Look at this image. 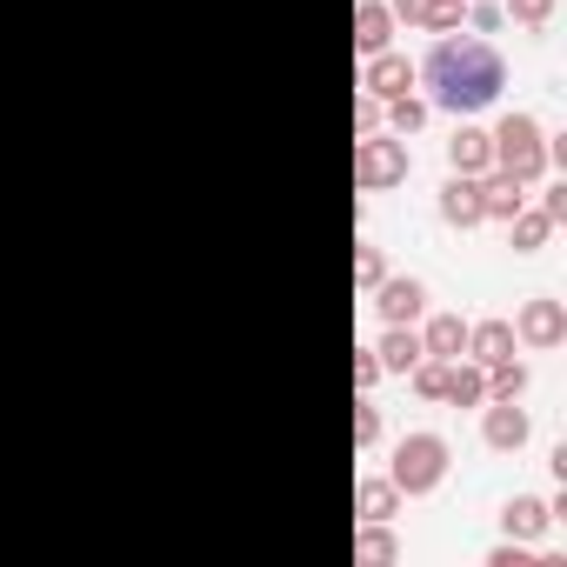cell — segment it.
<instances>
[{
	"mask_svg": "<svg viewBox=\"0 0 567 567\" xmlns=\"http://www.w3.org/2000/svg\"><path fill=\"white\" fill-rule=\"evenodd\" d=\"M501 81H507L501 54H494L487 41H474V34H461V41L447 34V41H434V54H427V87H434V101L454 107V114L487 107V101L501 94Z\"/></svg>",
	"mask_w": 567,
	"mask_h": 567,
	"instance_id": "6da1fadb",
	"label": "cell"
},
{
	"mask_svg": "<svg viewBox=\"0 0 567 567\" xmlns=\"http://www.w3.org/2000/svg\"><path fill=\"white\" fill-rule=\"evenodd\" d=\"M487 141H494V161H501V167H507L514 181H534V174L547 167V147H540V127H534L527 114H507V121H501V127H494Z\"/></svg>",
	"mask_w": 567,
	"mask_h": 567,
	"instance_id": "7a4b0ae2",
	"label": "cell"
},
{
	"mask_svg": "<svg viewBox=\"0 0 567 567\" xmlns=\"http://www.w3.org/2000/svg\"><path fill=\"white\" fill-rule=\"evenodd\" d=\"M441 474H447V447L434 434H408L401 454H394V487L401 494H427V487H441Z\"/></svg>",
	"mask_w": 567,
	"mask_h": 567,
	"instance_id": "3957f363",
	"label": "cell"
},
{
	"mask_svg": "<svg viewBox=\"0 0 567 567\" xmlns=\"http://www.w3.org/2000/svg\"><path fill=\"white\" fill-rule=\"evenodd\" d=\"M354 174H361V187H394V181L408 174V147H401V141H361Z\"/></svg>",
	"mask_w": 567,
	"mask_h": 567,
	"instance_id": "277c9868",
	"label": "cell"
},
{
	"mask_svg": "<svg viewBox=\"0 0 567 567\" xmlns=\"http://www.w3.org/2000/svg\"><path fill=\"white\" fill-rule=\"evenodd\" d=\"M408 81H414V68H408L401 54H374V61H368V81H361V87H368L374 101H394V94H408Z\"/></svg>",
	"mask_w": 567,
	"mask_h": 567,
	"instance_id": "5b68a950",
	"label": "cell"
},
{
	"mask_svg": "<svg viewBox=\"0 0 567 567\" xmlns=\"http://www.w3.org/2000/svg\"><path fill=\"white\" fill-rule=\"evenodd\" d=\"M441 214H447L454 227H474V220H487V214H481V187H474L467 174H454V181L441 187Z\"/></svg>",
	"mask_w": 567,
	"mask_h": 567,
	"instance_id": "8992f818",
	"label": "cell"
},
{
	"mask_svg": "<svg viewBox=\"0 0 567 567\" xmlns=\"http://www.w3.org/2000/svg\"><path fill=\"white\" fill-rule=\"evenodd\" d=\"M520 334H527L534 348H554V341L567 334V321H560V301H527V315H520Z\"/></svg>",
	"mask_w": 567,
	"mask_h": 567,
	"instance_id": "52a82bcc",
	"label": "cell"
},
{
	"mask_svg": "<svg viewBox=\"0 0 567 567\" xmlns=\"http://www.w3.org/2000/svg\"><path fill=\"white\" fill-rule=\"evenodd\" d=\"M527 441V414L514 408V401H501V408H487V447H501V454H514Z\"/></svg>",
	"mask_w": 567,
	"mask_h": 567,
	"instance_id": "ba28073f",
	"label": "cell"
},
{
	"mask_svg": "<svg viewBox=\"0 0 567 567\" xmlns=\"http://www.w3.org/2000/svg\"><path fill=\"white\" fill-rule=\"evenodd\" d=\"M447 154H454V174H481V167L494 161V141H487L481 127H461V134L447 141Z\"/></svg>",
	"mask_w": 567,
	"mask_h": 567,
	"instance_id": "9c48e42d",
	"label": "cell"
},
{
	"mask_svg": "<svg viewBox=\"0 0 567 567\" xmlns=\"http://www.w3.org/2000/svg\"><path fill=\"white\" fill-rule=\"evenodd\" d=\"M520 187H527V181H514V174L501 167V174L481 187V214H501V220H514V214H520V200H527Z\"/></svg>",
	"mask_w": 567,
	"mask_h": 567,
	"instance_id": "30bf717a",
	"label": "cell"
},
{
	"mask_svg": "<svg viewBox=\"0 0 567 567\" xmlns=\"http://www.w3.org/2000/svg\"><path fill=\"white\" fill-rule=\"evenodd\" d=\"M467 348H474V361H507L514 354V328L507 321H487V328H467Z\"/></svg>",
	"mask_w": 567,
	"mask_h": 567,
	"instance_id": "8fae6325",
	"label": "cell"
},
{
	"mask_svg": "<svg viewBox=\"0 0 567 567\" xmlns=\"http://www.w3.org/2000/svg\"><path fill=\"white\" fill-rule=\"evenodd\" d=\"M427 354H441V361H461V348H467V321L461 315H441L434 328H427V341H421Z\"/></svg>",
	"mask_w": 567,
	"mask_h": 567,
	"instance_id": "7c38bea8",
	"label": "cell"
},
{
	"mask_svg": "<svg viewBox=\"0 0 567 567\" xmlns=\"http://www.w3.org/2000/svg\"><path fill=\"white\" fill-rule=\"evenodd\" d=\"M421 301H427L421 280H388V288H381V315H388V321H414Z\"/></svg>",
	"mask_w": 567,
	"mask_h": 567,
	"instance_id": "4fadbf2b",
	"label": "cell"
},
{
	"mask_svg": "<svg viewBox=\"0 0 567 567\" xmlns=\"http://www.w3.org/2000/svg\"><path fill=\"white\" fill-rule=\"evenodd\" d=\"M421 354H427V348H421V341L408 334V321H394V334L381 341V354H374V361H381V368H401V374H408V368H414Z\"/></svg>",
	"mask_w": 567,
	"mask_h": 567,
	"instance_id": "5bb4252c",
	"label": "cell"
},
{
	"mask_svg": "<svg viewBox=\"0 0 567 567\" xmlns=\"http://www.w3.org/2000/svg\"><path fill=\"white\" fill-rule=\"evenodd\" d=\"M354 41H361V54H381L388 48V8H361L354 14Z\"/></svg>",
	"mask_w": 567,
	"mask_h": 567,
	"instance_id": "9a60e30c",
	"label": "cell"
},
{
	"mask_svg": "<svg viewBox=\"0 0 567 567\" xmlns=\"http://www.w3.org/2000/svg\"><path fill=\"white\" fill-rule=\"evenodd\" d=\"M481 394H487V388H481V374H474V368H454V361H447V388H441V401H454V408H474Z\"/></svg>",
	"mask_w": 567,
	"mask_h": 567,
	"instance_id": "2e32d148",
	"label": "cell"
},
{
	"mask_svg": "<svg viewBox=\"0 0 567 567\" xmlns=\"http://www.w3.org/2000/svg\"><path fill=\"white\" fill-rule=\"evenodd\" d=\"M501 520H507V534H540V527H547V507H540L534 494H520V501H507Z\"/></svg>",
	"mask_w": 567,
	"mask_h": 567,
	"instance_id": "e0dca14e",
	"label": "cell"
},
{
	"mask_svg": "<svg viewBox=\"0 0 567 567\" xmlns=\"http://www.w3.org/2000/svg\"><path fill=\"white\" fill-rule=\"evenodd\" d=\"M547 227H554V214H514V247L534 254V247L547 240Z\"/></svg>",
	"mask_w": 567,
	"mask_h": 567,
	"instance_id": "ac0fdd59",
	"label": "cell"
},
{
	"mask_svg": "<svg viewBox=\"0 0 567 567\" xmlns=\"http://www.w3.org/2000/svg\"><path fill=\"white\" fill-rule=\"evenodd\" d=\"M487 388H494V401H514V394L527 388V368L507 354V361H494V381H487Z\"/></svg>",
	"mask_w": 567,
	"mask_h": 567,
	"instance_id": "d6986e66",
	"label": "cell"
},
{
	"mask_svg": "<svg viewBox=\"0 0 567 567\" xmlns=\"http://www.w3.org/2000/svg\"><path fill=\"white\" fill-rule=\"evenodd\" d=\"M394 494H401L394 481H368V487H361V514H368V520H388V514H394Z\"/></svg>",
	"mask_w": 567,
	"mask_h": 567,
	"instance_id": "ffe728a7",
	"label": "cell"
},
{
	"mask_svg": "<svg viewBox=\"0 0 567 567\" xmlns=\"http://www.w3.org/2000/svg\"><path fill=\"white\" fill-rule=\"evenodd\" d=\"M414 388L427 394V401H441V388H447V361L434 354V361H414Z\"/></svg>",
	"mask_w": 567,
	"mask_h": 567,
	"instance_id": "44dd1931",
	"label": "cell"
},
{
	"mask_svg": "<svg viewBox=\"0 0 567 567\" xmlns=\"http://www.w3.org/2000/svg\"><path fill=\"white\" fill-rule=\"evenodd\" d=\"M421 28H434V34L461 28V0H427V14H421Z\"/></svg>",
	"mask_w": 567,
	"mask_h": 567,
	"instance_id": "7402d4cb",
	"label": "cell"
},
{
	"mask_svg": "<svg viewBox=\"0 0 567 567\" xmlns=\"http://www.w3.org/2000/svg\"><path fill=\"white\" fill-rule=\"evenodd\" d=\"M421 121H427V107H421L414 94H394V127H401V134H414Z\"/></svg>",
	"mask_w": 567,
	"mask_h": 567,
	"instance_id": "603a6c76",
	"label": "cell"
},
{
	"mask_svg": "<svg viewBox=\"0 0 567 567\" xmlns=\"http://www.w3.org/2000/svg\"><path fill=\"white\" fill-rule=\"evenodd\" d=\"M507 14L534 28V21H547V14H554V0H507Z\"/></svg>",
	"mask_w": 567,
	"mask_h": 567,
	"instance_id": "cb8c5ba5",
	"label": "cell"
},
{
	"mask_svg": "<svg viewBox=\"0 0 567 567\" xmlns=\"http://www.w3.org/2000/svg\"><path fill=\"white\" fill-rule=\"evenodd\" d=\"M354 274H361V288H381V254L361 247V254H354Z\"/></svg>",
	"mask_w": 567,
	"mask_h": 567,
	"instance_id": "d4e9b609",
	"label": "cell"
},
{
	"mask_svg": "<svg viewBox=\"0 0 567 567\" xmlns=\"http://www.w3.org/2000/svg\"><path fill=\"white\" fill-rule=\"evenodd\" d=\"M361 560H394V540L388 534H361Z\"/></svg>",
	"mask_w": 567,
	"mask_h": 567,
	"instance_id": "484cf974",
	"label": "cell"
},
{
	"mask_svg": "<svg viewBox=\"0 0 567 567\" xmlns=\"http://www.w3.org/2000/svg\"><path fill=\"white\" fill-rule=\"evenodd\" d=\"M374 434H381V414H374V408H361V414H354V441H374Z\"/></svg>",
	"mask_w": 567,
	"mask_h": 567,
	"instance_id": "4316f807",
	"label": "cell"
},
{
	"mask_svg": "<svg viewBox=\"0 0 567 567\" xmlns=\"http://www.w3.org/2000/svg\"><path fill=\"white\" fill-rule=\"evenodd\" d=\"M374 374H381V361H374V354H354V381L374 388Z\"/></svg>",
	"mask_w": 567,
	"mask_h": 567,
	"instance_id": "83f0119b",
	"label": "cell"
},
{
	"mask_svg": "<svg viewBox=\"0 0 567 567\" xmlns=\"http://www.w3.org/2000/svg\"><path fill=\"white\" fill-rule=\"evenodd\" d=\"M394 8H401L408 21H421V14H427V0H394Z\"/></svg>",
	"mask_w": 567,
	"mask_h": 567,
	"instance_id": "f1b7e54d",
	"label": "cell"
}]
</instances>
